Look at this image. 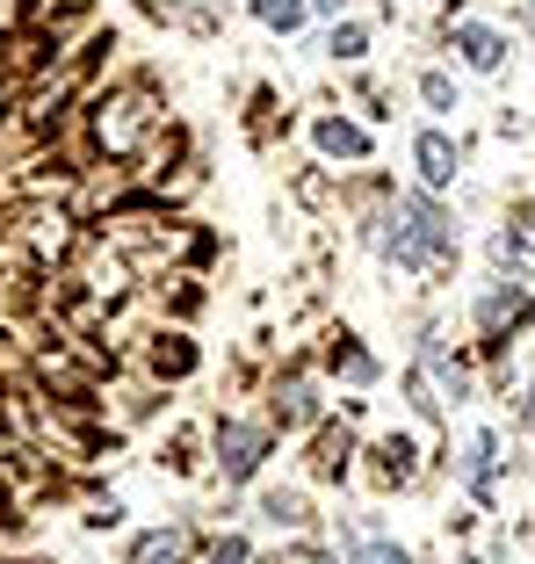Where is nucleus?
<instances>
[{
	"instance_id": "nucleus-1",
	"label": "nucleus",
	"mask_w": 535,
	"mask_h": 564,
	"mask_svg": "<svg viewBox=\"0 0 535 564\" xmlns=\"http://www.w3.org/2000/svg\"><path fill=\"white\" fill-rule=\"evenodd\" d=\"M391 261L398 268H427V261H441V253H449V217L435 210V203L427 196H405L398 203V217H391Z\"/></svg>"
},
{
	"instance_id": "nucleus-3",
	"label": "nucleus",
	"mask_w": 535,
	"mask_h": 564,
	"mask_svg": "<svg viewBox=\"0 0 535 564\" xmlns=\"http://www.w3.org/2000/svg\"><path fill=\"white\" fill-rule=\"evenodd\" d=\"M413 160H419V174H427V182H456V145H449L441 131H427V138H419V145H413Z\"/></svg>"
},
{
	"instance_id": "nucleus-10",
	"label": "nucleus",
	"mask_w": 535,
	"mask_h": 564,
	"mask_svg": "<svg viewBox=\"0 0 535 564\" xmlns=\"http://www.w3.org/2000/svg\"><path fill=\"white\" fill-rule=\"evenodd\" d=\"M521 312H528L521 297H492V304H485V326H506V318H521Z\"/></svg>"
},
{
	"instance_id": "nucleus-13",
	"label": "nucleus",
	"mask_w": 535,
	"mask_h": 564,
	"mask_svg": "<svg viewBox=\"0 0 535 564\" xmlns=\"http://www.w3.org/2000/svg\"><path fill=\"white\" fill-rule=\"evenodd\" d=\"M419 95L435 101V109H449V80H441V73H427V80H419Z\"/></svg>"
},
{
	"instance_id": "nucleus-8",
	"label": "nucleus",
	"mask_w": 535,
	"mask_h": 564,
	"mask_svg": "<svg viewBox=\"0 0 535 564\" xmlns=\"http://www.w3.org/2000/svg\"><path fill=\"white\" fill-rule=\"evenodd\" d=\"M253 8H261L275 30H297V22H304V0H253Z\"/></svg>"
},
{
	"instance_id": "nucleus-15",
	"label": "nucleus",
	"mask_w": 535,
	"mask_h": 564,
	"mask_svg": "<svg viewBox=\"0 0 535 564\" xmlns=\"http://www.w3.org/2000/svg\"><path fill=\"white\" fill-rule=\"evenodd\" d=\"M369 564H413V557H405V550H391V543H376V550H369Z\"/></svg>"
},
{
	"instance_id": "nucleus-5",
	"label": "nucleus",
	"mask_w": 535,
	"mask_h": 564,
	"mask_svg": "<svg viewBox=\"0 0 535 564\" xmlns=\"http://www.w3.org/2000/svg\"><path fill=\"white\" fill-rule=\"evenodd\" d=\"M318 145L334 152V160H362V152H369V138L354 131V123H318Z\"/></svg>"
},
{
	"instance_id": "nucleus-12",
	"label": "nucleus",
	"mask_w": 535,
	"mask_h": 564,
	"mask_svg": "<svg viewBox=\"0 0 535 564\" xmlns=\"http://www.w3.org/2000/svg\"><path fill=\"white\" fill-rule=\"evenodd\" d=\"M210 564H247V543H239V535H225V543L210 550Z\"/></svg>"
},
{
	"instance_id": "nucleus-4",
	"label": "nucleus",
	"mask_w": 535,
	"mask_h": 564,
	"mask_svg": "<svg viewBox=\"0 0 535 564\" xmlns=\"http://www.w3.org/2000/svg\"><path fill=\"white\" fill-rule=\"evenodd\" d=\"M456 51H463V58H470V66H500V58H506V44H500V36H492V30H478V22H463V30H456Z\"/></svg>"
},
{
	"instance_id": "nucleus-7",
	"label": "nucleus",
	"mask_w": 535,
	"mask_h": 564,
	"mask_svg": "<svg viewBox=\"0 0 535 564\" xmlns=\"http://www.w3.org/2000/svg\"><path fill=\"white\" fill-rule=\"evenodd\" d=\"M138 564H182V535H145V543H138Z\"/></svg>"
},
{
	"instance_id": "nucleus-9",
	"label": "nucleus",
	"mask_w": 535,
	"mask_h": 564,
	"mask_svg": "<svg viewBox=\"0 0 535 564\" xmlns=\"http://www.w3.org/2000/svg\"><path fill=\"white\" fill-rule=\"evenodd\" d=\"M318 470H326V478H334L340 464H348V434H326V442H318V456H312Z\"/></svg>"
},
{
	"instance_id": "nucleus-2",
	"label": "nucleus",
	"mask_w": 535,
	"mask_h": 564,
	"mask_svg": "<svg viewBox=\"0 0 535 564\" xmlns=\"http://www.w3.org/2000/svg\"><path fill=\"white\" fill-rule=\"evenodd\" d=\"M261 448H268V434H261V427H247V420H225V427H218V456H225V478H247V470L261 464Z\"/></svg>"
},
{
	"instance_id": "nucleus-11",
	"label": "nucleus",
	"mask_w": 535,
	"mask_h": 564,
	"mask_svg": "<svg viewBox=\"0 0 535 564\" xmlns=\"http://www.w3.org/2000/svg\"><path fill=\"white\" fill-rule=\"evenodd\" d=\"M334 369H348V377H369V355H362V348H334Z\"/></svg>"
},
{
	"instance_id": "nucleus-17",
	"label": "nucleus",
	"mask_w": 535,
	"mask_h": 564,
	"mask_svg": "<svg viewBox=\"0 0 535 564\" xmlns=\"http://www.w3.org/2000/svg\"><path fill=\"white\" fill-rule=\"evenodd\" d=\"M304 564H334V557H304Z\"/></svg>"
},
{
	"instance_id": "nucleus-6",
	"label": "nucleus",
	"mask_w": 535,
	"mask_h": 564,
	"mask_svg": "<svg viewBox=\"0 0 535 564\" xmlns=\"http://www.w3.org/2000/svg\"><path fill=\"white\" fill-rule=\"evenodd\" d=\"M463 478H470V492H485V485H492V434H478V442H470Z\"/></svg>"
},
{
	"instance_id": "nucleus-16",
	"label": "nucleus",
	"mask_w": 535,
	"mask_h": 564,
	"mask_svg": "<svg viewBox=\"0 0 535 564\" xmlns=\"http://www.w3.org/2000/svg\"><path fill=\"white\" fill-rule=\"evenodd\" d=\"M528 434H535V391H528Z\"/></svg>"
},
{
	"instance_id": "nucleus-14",
	"label": "nucleus",
	"mask_w": 535,
	"mask_h": 564,
	"mask_svg": "<svg viewBox=\"0 0 535 564\" xmlns=\"http://www.w3.org/2000/svg\"><path fill=\"white\" fill-rule=\"evenodd\" d=\"M334 51H340V58H354V51H362V30H354V22H348V30H334Z\"/></svg>"
}]
</instances>
